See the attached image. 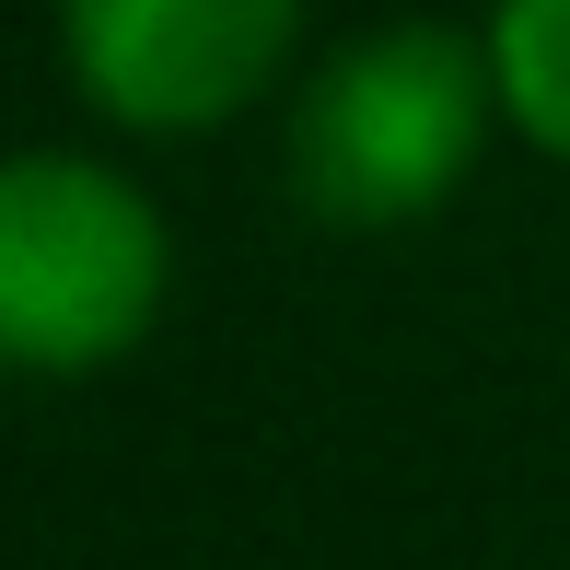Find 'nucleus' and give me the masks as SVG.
Returning a JSON list of instances; mask_svg holds the SVG:
<instances>
[{"label": "nucleus", "instance_id": "obj_1", "mask_svg": "<svg viewBox=\"0 0 570 570\" xmlns=\"http://www.w3.org/2000/svg\"><path fill=\"white\" fill-rule=\"evenodd\" d=\"M489 117H501L489 47H465L454 23H373L292 106V187H303V210L338 222V233L431 222L465 187Z\"/></svg>", "mask_w": 570, "mask_h": 570}, {"label": "nucleus", "instance_id": "obj_2", "mask_svg": "<svg viewBox=\"0 0 570 570\" xmlns=\"http://www.w3.org/2000/svg\"><path fill=\"white\" fill-rule=\"evenodd\" d=\"M175 233L94 151L0 164V361L12 373H106L164 326Z\"/></svg>", "mask_w": 570, "mask_h": 570}, {"label": "nucleus", "instance_id": "obj_3", "mask_svg": "<svg viewBox=\"0 0 570 570\" xmlns=\"http://www.w3.org/2000/svg\"><path fill=\"white\" fill-rule=\"evenodd\" d=\"M303 0H59L82 94L140 140H198L245 117L292 59Z\"/></svg>", "mask_w": 570, "mask_h": 570}, {"label": "nucleus", "instance_id": "obj_4", "mask_svg": "<svg viewBox=\"0 0 570 570\" xmlns=\"http://www.w3.org/2000/svg\"><path fill=\"white\" fill-rule=\"evenodd\" d=\"M478 47H489V82H501V117L548 164H570V0H501Z\"/></svg>", "mask_w": 570, "mask_h": 570}]
</instances>
